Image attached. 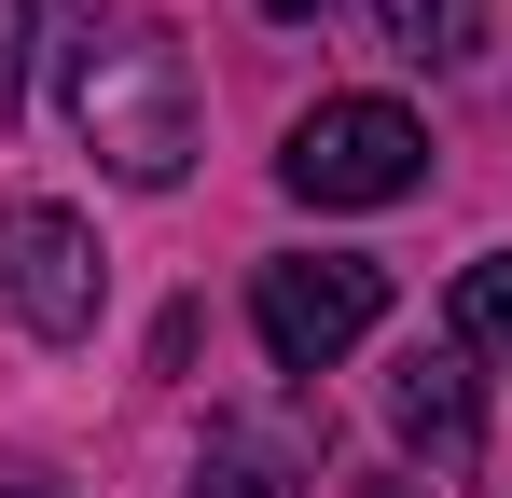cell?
<instances>
[{
	"label": "cell",
	"instance_id": "cell-4",
	"mask_svg": "<svg viewBox=\"0 0 512 498\" xmlns=\"http://www.w3.org/2000/svg\"><path fill=\"white\" fill-rule=\"evenodd\" d=\"M0 291H14V319L42 332V346H84L97 332V236H84V208H56V194L0 208Z\"/></svg>",
	"mask_w": 512,
	"mask_h": 498
},
{
	"label": "cell",
	"instance_id": "cell-11",
	"mask_svg": "<svg viewBox=\"0 0 512 498\" xmlns=\"http://www.w3.org/2000/svg\"><path fill=\"white\" fill-rule=\"evenodd\" d=\"M0 498H56V485H0Z\"/></svg>",
	"mask_w": 512,
	"mask_h": 498
},
{
	"label": "cell",
	"instance_id": "cell-1",
	"mask_svg": "<svg viewBox=\"0 0 512 498\" xmlns=\"http://www.w3.org/2000/svg\"><path fill=\"white\" fill-rule=\"evenodd\" d=\"M70 125H84V153L111 166V180L167 194L180 166H194V56H180L153 14L70 28Z\"/></svg>",
	"mask_w": 512,
	"mask_h": 498
},
{
	"label": "cell",
	"instance_id": "cell-3",
	"mask_svg": "<svg viewBox=\"0 0 512 498\" xmlns=\"http://www.w3.org/2000/svg\"><path fill=\"white\" fill-rule=\"evenodd\" d=\"M250 319H263V360H277V374H333L346 346L388 319V263H360V249H291V263L250 277Z\"/></svg>",
	"mask_w": 512,
	"mask_h": 498
},
{
	"label": "cell",
	"instance_id": "cell-5",
	"mask_svg": "<svg viewBox=\"0 0 512 498\" xmlns=\"http://www.w3.org/2000/svg\"><path fill=\"white\" fill-rule=\"evenodd\" d=\"M388 429L416 443L429 471H471V457H485V388H471V346H402V374H388Z\"/></svg>",
	"mask_w": 512,
	"mask_h": 498
},
{
	"label": "cell",
	"instance_id": "cell-7",
	"mask_svg": "<svg viewBox=\"0 0 512 498\" xmlns=\"http://www.w3.org/2000/svg\"><path fill=\"white\" fill-rule=\"evenodd\" d=\"M457 346H471V360H499V374H512V249H485V263L457 277Z\"/></svg>",
	"mask_w": 512,
	"mask_h": 498
},
{
	"label": "cell",
	"instance_id": "cell-9",
	"mask_svg": "<svg viewBox=\"0 0 512 498\" xmlns=\"http://www.w3.org/2000/svg\"><path fill=\"white\" fill-rule=\"evenodd\" d=\"M42 14H56V0H0V111L28 97V56H42Z\"/></svg>",
	"mask_w": 512,
	"mask_h": 498
},
{
	"label": "cell",
	"instance_id": "cell-6",
	"mask_svg": "<svg viewBox=\"0 0 512 498\" xmlns=\"http://www.w3.org/2000/svg\"><path fill=\"white\" fill-rule=\"evenodd\" d=\"M374 28H388V56H429V70H457V56L485 42V0H374Z\"/></svg>",
	"mask_w": 512,
	"mask_h": 498
},
{
	"label": "cell",
	"instance_id": "cell-2",
	"mask_svg": "<svg viewBox=\"0 0 512 498\" xmlns=\"http://www.w3.org/2000/svg\"><path fill=\"white\" fill-rule=\"evenodd\" d=\"M277 180H291L305 208H402V194L429 180V125L402 111V97H319V111L291 125Z\"/></svg>",
	"mask_w": 512,
	"mask_h": 498
},
{
	"label": "cell",
	"instance_id": "cell-8",
	"mask_svg": "<svg viewBox=\"0 0 512 498\" xmlns=\"http://www.w3.org/2000/svg\"><path fill=\"white\" fill-rule=\"evenodd\" d=\"M208 498H291V443L222 429V443H208Z\"/></svg>",
	"mask_w": 512,
	"mask_h": 498
},
{
	"label": "cell",
	"instance_id": "cell-10",
	"mask_svg": "<svg viewBox=\"0 0 512 498\" xmlns=\"http://www.w3.org/2000/svg\"><path fill=\"white\" fill-rule=\"evenodd\" d=\"M263 14H319V0H263Z\"/></svg>",
	"mask_w": 512,
	"mask_h": 498
}]
</instances>
